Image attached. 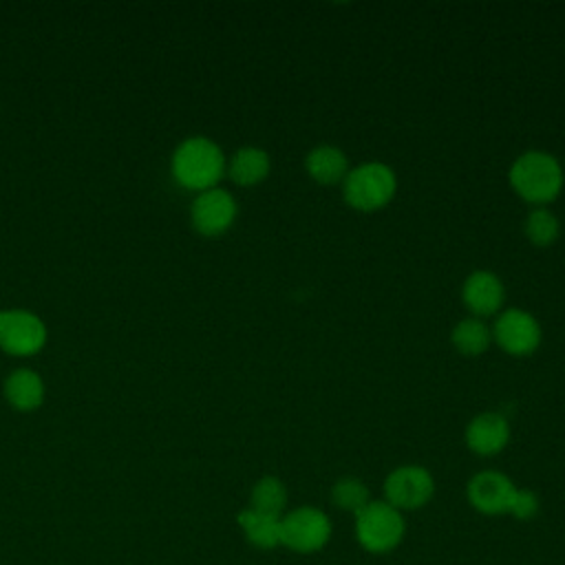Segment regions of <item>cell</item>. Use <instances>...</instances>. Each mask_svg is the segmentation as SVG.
<instances>
[{
	"label": "cell",
	"mask_w": 565,
	"mask_h": 565,
	"mask_svg": "<svg viewBox=\"0 0 565 565\" xmlns=\"http://www.w3.org/2000/svg\"><path fill=\"white\" fill-rule=\"evenodd\" d=\"M227 170L223 150L207 137H188L177 146L170 161L174 181L192 192L216 188Z\"/></svg>",
	"instance_id": "1"
},
{
	"label": "cell",
	"mask_w": 565,
	"mask_h": 565,
	"mask_svg": "<svg viewBox=\"0 0 565 565\" xmlns=\"http://www.w3.org/2000/svg\"><path fill=\"white\" fill-rule=\"evenodd\" d=\"M563 168L558 159L543 150H530L514 159L510 168L512 190L527 203L545 205L563 190Z\"/></svg>",
	"instance_id": "2"
},
{
	"label": "cell",
	"mask_w": 565,
	"mask_h": 565,
	"mask_svg": "<svg viewBox=\"0 0 565 565\" xmlns=\"http://www.w3.org/2000/svg\"><path fill=\"white\" fill-rule=\"evenodd\" d=\"M353 534L358 545L375 556L388 554L395 547H399V543L406 536V519L404 512L395 510L391 503L375 501L371 499V503L360 510L353 516Z\"/></svg>",
	"instance_id": "3"
},
{
	"label": "cell",
	"mask_w": 565,
	"mask_h": 565,
	"mask_svg": "<svg viewBox=\"0 0 565 565\" xmlns=\"http://www.w3.org/2000/svg\"><path fill=\"white\" fill-rule=\"evenodd\" d=\"M397 190L395 172L382 161H366L349 170L342 181L344 201L358 212H375L391 203Z\"/></svg>",
	"instance_id": "4"
},
{
	"label": "cell",
	"mask_w": 565,
	"mask_h": 565,
	"mask_svg": "<svg viewBox=\"0 0 565 565\" xmlns=\"http://www.w3.org/2000/svg\"><path fill=\"white\" fill-rule=\"evenodd\" d=\"M331 532L329 514L316 505H298L280 516V545L296 554L320 552Z\"/></svg>",
	"instance_id": "5"
},
{
	"label": "cell",
	"mask_w": 565,
	"mask_h": 565,
	"mask_svg": "<svg viewBox=\"0 0 565 565\" xmlns=\"http://www.w3.org/2000/svg\"><path fill=\"white\" fill-rule=\"evenodd\" d=\"M435 494V479L428 468L406 463L393 468L384 479V501L399 512L424 508Z\"/></svg>",
	"instance_id": "6"
},
{
	"label": "cell",
	"mask_w": 565,
	"mask_h": 565,
	"mask_svg": "<svg viewBox=\"0 0 565 565\" xmlns=\"http://www.w3.org/2000/svg\"><path fill=\"white\" fill-rule=\"evenodd\" d=\"M46 344V324L26 309L0 311V349L9 355L29 358Z\"/></svg>",
	"instance_id": "7"
},
{
	"label": "cell",
	"mask_w": 565,
	"mask_h": 565,
	"mask_svg": "<svg viewBox=\"0 0 565 565\" xmlns=\"http://www.w3.org/2000/svg\"><path fill=\"white\" fill-rule=\"evenodd\" d=\"M236 212L234 196L223 188H212L196 194L190 207V221L199 234L221 236L232 227Z\"/></svg>",
	"instance_id": "8"
},
{
	"label": "cell",
	"mask_w": 565,
	"mask_h": 565,
	"mask_svg": "<svg viewBox=\"0 0 565 565\" xmlns=\"http://www.w3.org/2000/svg\"><path fill=\"white\" fill-rule=\"evenodd\" d=\"M490 333L510 355H530L541 344V327L536 318L523 309H505L499 313Z\"/></svg>",
	"instance_id": "9"
},
{
	"label": "cell",
	"mask_w": 565,
	"mask_h": 565,
	"mask_svg": "<svg viewBox=\"0 0 565 565\" xmlns=\"http://www.w3.org/2000/svg\"><path fill=\"white\" fill-rule=\"evenodd\" d=\"M514 492H516V486L512 483V479L499 470H481L466 486L468 503L479 514H486V516L508 514Z\"/></svg>",
	"instance_id": "10"
},
{
	"label": "cell",
	"mask_w": 565,
	"mask_h": 565,
	"mask_svg": "<svg viewBox=\"0 0 565 565\" xmlns=\"http://www.w3.org/2000/svg\"><path fill=\"white\" fill-rule=\"evenodd\" d=\"M503 298H505L503 282L492 271L479 269L463 280L461 300L470 309L472 318H486L497 313L503 305Z\"/></svg>",
	"instance_id": "11"
},
{
	"label": "cell",
	"mask_w": 565,
	"mask_h": 565,
	"mask_svg": "<svg viewBox=\"0 0 565 565\" xmlns=\"http://www.w3.org/2000/svg\"><path fill=\"white\" fill-rule=\"evenodd\" d=\"M510 441V424L501 413H481L466 428V446L481 457L499 455Z\"/></svg>",
	"instance_id": "12"
},
{
	"label": "cell",
	"mask_w": 565,
	"mask_h": 565,
	"mask_svg": "<svg viewBox=\"0 0 565 565\" xmlns=\"http://www.w3.org/2000/svg\"><path fill=\"white\" fill-rule=\"evenodd\" d=\"M305 170L307 174L322 185H335L342 183L349 174V159L347 154L329 143L316 146L305 157Z\"/></svg>",
	"instance_id": "13"
},
{
	"label": "cell",
	"mask_w": 565,
	"mask_h": 565,
	"mask_svg": "<svg viewBox=\"0 0 565 565\" xmlns=\"http://www.w3.org/2000/svg\"><path fill=\"white\" fill-rule=\"evenodd\" d=\"M4 397L20 413L35 411L44 402V382L31 369H15L4 380Z\"/></svg>",
	"instance_id": "14"
},
{
	"label": "cell",
	"mask_w": 565,
	"mask_h": 565,
	"mask_svg": "<svg viewBox=\"0 0 565 565\" xmlns=\"http://www.w3.org/2000/svg\"><path fill=\"white\" fill-rule=\"evenodd\" d=\"M269 170H271L269 154L256 146H245V148L236 150L227 163L230 179L243 188L265 181Z\"/></svg>",
	"instance_id": "15"
},
{
	"label": "cell",
	"mask_w": 565,
	"mask_h": 565,
	"mask_svg": "<svg viewBox=\"0 0 565 565\" xmlns=\"http://www.w3.org/2000/svg\"><path fill=\"white\" fill-rule=\"evenodd\" d=\"M236 523L252 547L256 550L280 547V516H271V514H263L252 508H245L236 514Z\"/></svg>",
	"instance_id": "16"
},
{
	"label": "cell",
	"mask_w": 565,
	"mask_h": 565,
	"mask_svg": "<svg viewBox=\"0 0 565 565\" xmlns=\"http://www.w3.org/2000/svg\"><path fill=\"white\" fill-rule=\"evenodd\" d=\"M249 508L256 510V512H263V514L282 516L285 508H287V488H285V483L274 475L260 477L252 486Z\"/></svg>",
	"instance_id": "17"
},
{
	"label": "cell",
	"mask_w": 565,
	"mask_h": 565,
	"mask_svg": "<svg viewBox=\"0 0 565 565\" xmlns=\"http://www.w3.org/2000/svg\"><path fill=\"white\" fill-rule=\"evenodd\" d=\"M450 340L459 353L481 355L490 347L492 333L481 318H463L455 324Z\"/></svg>",
	"instance_id": "18"
},
{
	"label": "cell",
	"mask_w": 565,
	"mask_h": 565,
	"mask_svg": "<svg viewBox=\"0 0 565 565\" xmlns=\"http://www.w3.org/2000/svg\"><path fill=\"white\" fill-rule=\"evenodd\" d=\"M331 503L338 510L351 512L355 516L360 510H364L371 503V490L364 481L355 477H340L331 486Z\"/></svg>",
	"instance_id": "19"
},
{
	"label": "cell",
	"mask_w": 565,
	"mask_h": 565,
	"mask_svg": "<svg viewBox=\"0 0 565 565\" xmlns=\"http://www.w3.org/2000/svg\"><path fill=\"white\" fill-rule=\"evenodd\" d=\"M561 234L558 218L547 207H534L525 218V236L536 247L552 245Z\"/></svg>",
	"instance_id": "20"
},
{
	"label": "cell",
	"mask_w": 565,
	"mask_h": 565,
	"mask_svg": "<svg viewBox=\"0 0 565 565\" xmlns=\"http://www.w3.org/2000/svg\"><path fill=\"white\" fill-rule=\"evenodd\" d=\"M539 508H541V503H539L536 492H532L527 488H516L508 514L514 516L516 521H530L539 514Z\"/></svg>",
	"instance_id": "21"
}]
</instances>
